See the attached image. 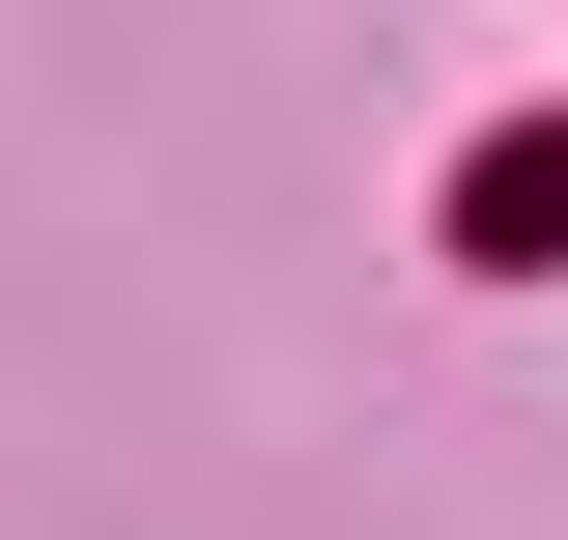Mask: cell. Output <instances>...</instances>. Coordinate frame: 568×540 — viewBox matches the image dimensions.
Wrapping results in <instances>:
<instances>
[{
    "label": "cell",
    "instance_id": "6da1fadb",
    "mask_svg": "<svg viewBox=\"0 0 568 540\" xmlns=\"http://www.w3.org/2000/svg\"><path fill=\"white\" fill-rule=\"evenodd\" d=\"M484 257H568V142H484Z\"/></svg>",
    "mask_w": 568,
    "mask_h": 540
}]
</instances>
